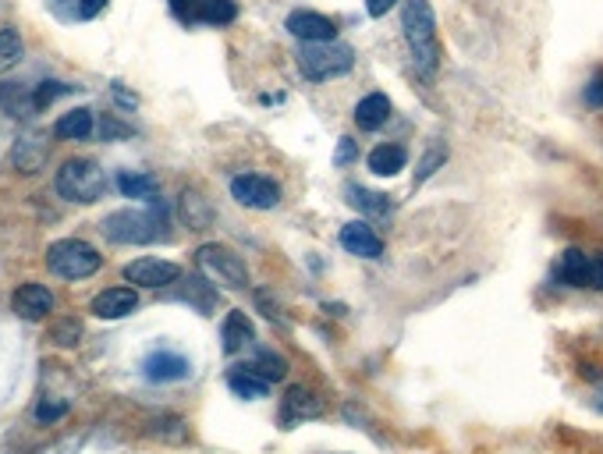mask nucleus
I'll list each match as a JSON object with an SVG mask.
<instances>
[{
	"label": "nucleus",
	"mask_w": 603,
	"mask_h": 454,
	"mask_svg": "<svg viewBox=\"0 0 603 454\" xmlns=\"http://www.w3.org/2000/svg\"><path fill=\"white\" fill-rule=\"evenodd\" d=\"M401 29H405L416 71L423 79H433L440 68V40H437V15H433L430 0H405V8H401Z\"/></svg>",
	"instance_id": "1"
},
{
	"label": "nucleus",
	"mask_w": 603,
	"mask_h": 454,
	"mask_svg": "<svg viewBox=\"0 0 603 454\" xmlns=\"http://www.w3.org/2000/svg\"><path fill=\"white\" fill-rule=\"evenodd\" d=\"M103 235L118 245H146L167 238V206L149 199V210H114L103 220Z\"/></svg>",
	"instance_id": "2"
},
{
	"label": "nucleus",
	"mask_w": 603,
	"mask_h": 454,
	"mask_svg": "<svg viewBox=\"0 0 603 454\" xmlns=\"http://www.w3.org/2000/svg\"><path fill=\"white\" fill-rule=\"evenodd\" d=\"M355 64V50L348 43H306L298 54V71L309 82H327L337 75H348Z\"/></svg>",
	"instance_id": "3"
},
{
	"label": "nucleus",
	"mask_w": 603,
	"mask_h": 454,
	"mask_svg": "<svg viewBox=\"0 0 603 454\" xmlns=\"http://www.w3.org/2000/svg\"><path fill=\"white\" fill-rule=\"evenodd\" d=\"M57 192H61V199H68V203H96V199H103V192H107V178H103L96 160L75 157L57 171Z\"/></svg>",
	"instance_id": "4"
},
{
	"label": "nucleus",
	"mask_w": 603,
	"mask_h": 454,
	"mask_svg": "<svg viewBox=\"0 0 603 454\" xmlns=\"http://www.w3.org/2000/svg\"><path fill=\"white\" fill-rule=\"evenodd\" d=\"M100 252L82 238H61L47 249V267L64 281H86L100 270Z\"/></svg>",
	"instance_id": "5"
},
{
	"label": "nucleus",
	"mask_w": 603,
	"mask_h": 454,
	"mask_svg": "<svg viewBox=\"0 0 603 454\" xmlns=\"http://www.w3.org/2000/svg\"><path fill=\"white\" fill-rule=\"evenodd\" d=\"M196 263L199 270H203L206 281L213 284H224V288H249V267H245V259L238 256L235 249H228V245H203V249L196 252Z\"/></svg>",
	"instance_id": "6"
},
{
	"label": "nucleus",
	"mask_w": 603,
	"mask_h": 454,
	"mask_svg": "<svg viewBox=\"0 0 603 454\" xmlns=\"http://www.w3.org/2000/svg\"><path fill=\"white\" fill-rule=\"evenodd\" d=\"M554 281L564 288L603 291V252L564 249L554 263Z\"/></svg>",
	"instance_id": "7"
},
{
	"label": "nucleus",
	"mask_w": 603,
	"mask_h": 454,
	"mask_svg": "<svg viewBox=\"0 0 603 454\" xmlns=\"http://www.w3.org/2000/svg\"><path fill=\"white\" fill-rule=\"evenodd\" d=\"M231 196L245 210H274L281 203V188L263 174H238V178H231Z\"/></svg>",
	"instance_id": "8"
},
{
	"label": "nucleus",
	"mask_w": 603,
	"mask_h": 454,
	"mask_svg": "<svg viewBox=\"0 0 603 454\" xmlns=\"http://www.w3.org/2000/svg\"><path fill=\"white\" fill-rule=\"evenodd\" d=\"M181 277V267L171 263V259L160 256H139L135 263L125 267V281L135 284V288H167Z\"/></svg>",
	"instance_id": "9"
},
{
	"label": "nucleus",
	"mask_w": 603,
	"mask_h": 454,
	"mask_svg": "<svg viewBox=\"0 0 603 454\" xmlns=\"http://www.w3.org/2000/svg\"><path fill=\"white\" fill-rule=\"evenodd\" d=\"M142 376L149 384H178V380H188L192 376V362L185 355L171 352V348H157L142 359Z\"/></svg>",
	"instance_id": "10"
},
{
	"label": "nucleus",
	"mask_w": 603,
	"mask_h": 454,
	"mask_svg": "<svg viewBox=\"0 0 603 454\" xmlns=\"http://www.w3.org/2000/svg\"><path fill=\"white\" fill-rule=\"evenodd\" d=\"M11 313L22 316V320L36 323V320H47L50 313H54V291L47 288V284H22V288L11 295Z\"/></svg>",
	"instance_id": "11"
},
{
	"label": "nucleus",
	"mask_w": 603,
	"mask_h": 454,
	"mask_svg": "<svg viewBox=\"0 0 603 454\" xmlns=\"http://www.w3.org/2000/svg\"><path fill=\"white\" fill-rule=\"evenodd\" d=\"M288 32L302 43H334L337 25L327 15H320V11H291Z\"/></svg>",
	"instance_id": "12"
},
{
	"label": "nucleus",
	"mask_w": 603,
	"mask_h": 454,
	"mask_svg": "<svg viewBox=\"0 0 603 454\" xmlns=\"http://www.w3.org/2000/svg\"><path fill=\"white\" fill-rule=\"evenodd\" d=\"M316 415H323V401L316 398L309 387H291V391L284 394V401H281L284 430H291V426L302 423V419H316Z\"/></svg>",
	"instance_id": "13"
},
{
	"label": "nucleus",
	"mask_w": 603,
	"mask_h": 454,
	"mask_svg": "<svg viewBox=\"0 0 603 454\" xmlns=\"http://www.w3.org/2000/svg\"><path fill=\"white\" fill-rule=\"evenodd\" d=\"M89 309L100 320H125V316H132L139 309V295L132 288H107L89 302Z\"/></svg>",
	"instance_id": "14"
},
{
	"label": "nucleus",
	"mask_w": 603,
	"mask_h": 454,
	"mask_svg": "<svg viewBox=\"0 0 603 454\" xmlns=\"http://www.w3.org/2000/svg\"><path fill=\"white\" fill-rule=\"evenodd\" d=\"M341 245H345V252L362 256V259H380V256H384V242H380V235H376L369 224H362V220L341 227Z\"/></svg>",
	"instance_id": "15"
},
{
	"label": "nucleus",
	"mask_w": 603,
	"mask_h": 454,
	"mask_svg": "<svg viewBox=\"0 0 603 454\" xmlns=\"http://www.w3.org/2000/svg\"><path fill=\"white\" fill-rule=\"evenodd\" d=\"M387 118H391V100H387L384 93L362 96L359 107H355V125H359L362 132H376V128H384Z\"/></svg>",
	"instance_id": "16"
},
{
	"label": "nucleus",
	"mask_w": 603,
	"mask_h": 454,
	"mask_svg": "<svg viewBox=\"0 0 603 454\" xmlns=\"http://www.w3.org/2000/svg\"><path fill=\"white\" fill-rule=\"evenodd\" d=\"M47 157H50V146L43 135H25V139L15 146V153H11V160H15V167L22 174H36L43 164H47Z\"/></svg>",
	"instance_id": "17"
},
{
	"label": "nucleus",
	"mask_w": 603,
	"mask_h": 454,
	"mask_svg": "<svg viewBox=\"0 0 603 454\" xmlns=\"http://www.w3.org/2000/svg\"><path fill=\"white\" fill-rule=\"evenodd\" d=\"M405 164H408V153L398 142H384V146H376L373 153H369V171H373L376 178H394V174L405 171Z\"/></svg>",
	"instance_id": "18"
},
{
	"label": "nucleus",
	"mask_w": 603,
	"mask_h": 454,
	"mask_svg": "<svg viewBox=\"0 0 603 454\" xmlns=\"http://www.w3.org/2000/svg\"><path fill=\"white\" fill-rule=\"evenodd\" d=\"M220 337H224V352L235 355V352H242V348H249L252 341H256V330H252L249 316H245L242 309H235V313H228V320H224Z\"/></svg>",
	"instance_id": "19"
},
{
	"label": "nucleus",
	"mask_w": 603,
	"mask_h": 454,
	"mask_svg": "<svg viewBox=\"0 0 603 454\" xmlns=\"http://www.w3.org/2000/svg\"><path fill=\"white\" fill-rule=\"evenodd\" d=\"M178 213H181V220L192 227V231H203V227H210V220H213L210 199L199 196L196 188H185V192H181Z\"/></svg>",
	"instance_id": "20"
},
{
	"label": "nucleus",
	"mask_w": 603,
	"mask_h": 454,
	"mask_svg": "<svg viewBox=\"0 0 603 454\" xmlns=\"http://www.w3.org/2000/svg\"><path fill=\"white\" fill-rule=\"evenodd\" d=\"M345 196L355 210L369 213V217H387V213H391V199H387L384 192H373V188H362V185H348Z\"/></svg>",
	"instance_id": "21"
},
{
	"label": "nucleus",
	"mask_w": 603,
	"mask_h": 454,
	"mask_svg": "<svg viewBox=\"0 0 603 454\" xmlns=\"http://www.w3.org/2000/svg\"><path fill=\"white\" fill-rule=\"evenodd\" d=\"M93 132V110L89 107H75L68 114H61L54 125V135L57 139H86Z\"/></svg>",
	"instance_id": "22"
},
{
	"label": "nucleus",
	"mask_w": 603,
	"mask_h": 454,
	"mask_svg": "<svg viewBox=\"0 0 603 454\" xmlns=\"http://www.w3.org/2000/svg\"><path fill=\"white\" fill-rule=\"evenodd\" d=\"M118 188L125 199H157V188L160 181L153 174H142V171H121L118 174Z\"/></svg>",
	"instance_id": "23"
},
{
	"label": "nucleus",
	"mask_w": 603,
	"mask_h": 454,
	"mask_svg": "<svg viewBox=\"0 0 603 454\" xmlns=\"http://www.w3.org/2000/svg\"><path fill=\"white\" fill-rule=\"evenodd\" d=\"M0 103H4V110H8L11 118H32L36 114V96L29 93L25 86H11V82H4L0 86Z\"/></svg>",
	"instance_id": "24"
},
{
	"label": "nucleus",
	"mask_w": 603,
	"mask_h": 454,
	"mask_svg": "<svg viewBox=\"0 0 603 454\" xmlns=\"http://www.w3.org/2000/svg\"><path fill=\"white\" fill-rule=\"evenodd\" d=\"M228 387L238 394V398H249V401L267 398V391H270L267 380H263V376H256V373H249L245 366L235 369V373H228Z\"/></svg>",
	"instance_id": "25"
},
{
	"label": "nucleus",
	"mask_w": 603,
	"mask_h": 454,
	"mask_svg": "<svg viewBox=\"0 0 603 454\" xmlns=\"http://www.w3.org/2000/svg\"><path fill=\"white\" fill-rule=\"evenodd\" d=\"M245 369H249V373H256V376H263L267 384H277V380H284V376H288V362H284L281 355H274V352H259Z\"/></svg>",
	"instance_id": "26"
},
{
	"label": "nucleus",
	"mask_w": 603,
	"mask_h": 454,
	"mask_svg": "<svg viewBox=\"0 0 603 454\" xmlns=\"http://www.w3.org/2000/svg\"><path fill=\"white\" fill-rule=\"evenodd\" d=\"M25 47H22V36H18V29H0V75L11 68H18V61H22Z\"/></svg>",
	"instance_id": "27"
},
{
	"label": "nucleus",
	"mask_w": 603,
	"mask_h": 454,
	"mask_svg": "<svg viewBox=\"0 0 603 454\" xmlns=\"http://www.w3.org/2000/svg\"><path fill=\"white\" fill-rule=\"evenodd\" d=\"M235 18H238L235 0H203V8H199V22L206 25H228Z\"/></svg>",
	"instance_id": "28"
},
{
	"label": "nucleus",
	"mask_w": 603,
	"mask_h": 454,
	"mask_svg": "<svg viewBox=\"0 0 603 454\" xmlns=\"http://www.w3.org/2000/svg\"><path fill=\"white\" fill-rule=\"evenodd\" d=\"M188 288L181 291V302H192V306H199L203 313H210L213 302H217V295H213V284H206V277H188Z\"/></svg>",
	"instance_id": "29"
},
{
	"label": "nucleus",
	"mask_w": 603,
	"mask_h": 454,
	"mask_svg": "<svg viewBox=\"0 0 603 454\" xmlns=\"http://www.w3.org/2000/svg\"><path fill=\"white\" fill-rule=\"evenodd\" d=\"M444 164H447V146L444 142H430V149H426L423 160L416 164V185H423L426 178H433Z\"/></svg>",
	"instance_id": "30"
},
{
	"label": "nucleus",
	"mask_w": 603,
	"mask_h": 454,
	"mask_svg": "<svg viewBox=\"0 0 603 454\" xmlns=\"http://www.w3.org/2000/svg\"><path fill=\"white\" fill-rule=\"evenodd\" d=\"M79 337H82V323L79 320H61L54 327V341L61 348H75V345H79Z\"/></svg>",
	"instance_id": "31"
},
{
	"label": "nucleus",
	"mask_w": 603,
	"mask_h": 454,
	"mask_svg": "<svg viewBox=\"0 0 603 454\" xmlns=\"http://www.w3.org/2000/svg\"><path fill=\"white\" fill-rule=\"evenodd\" d=\"M71 93V86H64V82H40V86L32 89V96H36V107H50V103L57 100V96Z\"/></svg>",
	"instance_id": "32"
},
{
	"label": "nucleus",
	"mask_w": 603,
	"mask_h": 454,
	"mask_svg": "<svg viewBox=\"0 0 603 454\" xmlns=\"http://www.w3.org/2000/svg\"><path fill=\"white\" fill-rule=\"evenodd\" d=\"M149 433H153V437H164V440H185L188 426L171 415V419H160V423H153V430H149Z\"/></svg>",
	"instance_id": "33"
},
{
	"label": "nucleus",
	"mask_w": 603,
	"mask_h": 454,
	"mask_svg": "<svg viewBox=\"0 0 603 454\" xmlns=\"http://www.w3.org/2000/svg\"><path fill=\"white\" fill-rule=\"evenodd\" d=\"M199 8H203V0H171L174 18L181 22H199Z\"/></svg>",
	"instance_id": "34"
},
{
	"label": "nucleus",
	"mask_w": 603,
	"mask_h": 454,
	"mask_svg": "<svg viewBox=\"0 0 603 454\" xmlns=\"http://www.w3.org/2000/svg\"><path fill=\"white\" fill-rule=\"evenodd\" d=\"M64 412H68L64 401H40V405H36V419H40V423H57Z\"/></svg>",
	"instance_id": "35"
},
{
	"label": "nucleus",
	"mask_w": 603,
	"mask_h": 454,
	"mask_svg": "<svg viewBox=\"0 0 603 454\" xmlns=\"http://www.w3.org/2000/svg\"><path fill=\"white\" fill-rule=\"evenodd\" d=\"M355 157H359V146H355V139H341V142H337V153H334V164L337 167H348Z\"/></svg>",
	"instance_id": "36"
},
{
	"label": "nucleus",
	"mask_w": 603,
	"mask_h": 454,
	"mask_svg": "<svg viewBox=\"0 0 603 454\" xmlns=\"http://www.w3.org/2000/svg\"><path fill=\"white\" fill-rule=\"evenodd\" d=\"M100 135H103V142H110V139H121V135H132V128L118 125V121H114V118H103Z\"/></svg>",
	"instance_id": "37"
},
{
	"label": "nucleus",
	"mask_w": 603,
	"mask_h": 454,
	"mask_svg": "<svg viewBox=\"0 0 603 454\" xmlns=\"http://www.w3.org/2000/svg\"><path fill=\"white\" fill-rule=\"evenodd\" d=\"M586 103L589 107H603V71L586 86Z\"/></svg>",
	"instance_id": "38"
},
{
	"label": "nucleus",
	"mask_w": 603,
	"mask_h": 454,
	"mask_svg": "<svg viewBox=\"0 0 603 454\" xmlns=\"http://www.w3.org/2000/svg\"><path fill=\"white\" fill-rule=\"evenodd\" d=\"M103 8H107V0H79V15L82 18H96Z\"/></svg>",
	"instance_id": "39"
},
{
	"label": "nucleus",
	"mask_w": 603,
	"mask_h": 454,
	"mask_svg": "<svg viewBox=\"0 0 603 454\" xmlns=\"http://www.w3.org/2000/svg\"><path fill=\"white\" fill-rule=\"evenodd\" d=\"M394 4H398V0H366V11H369L373 18H384L387 11L394 8Z\"/></svg>",
	"instance_id": "40"
}]
</instances>
